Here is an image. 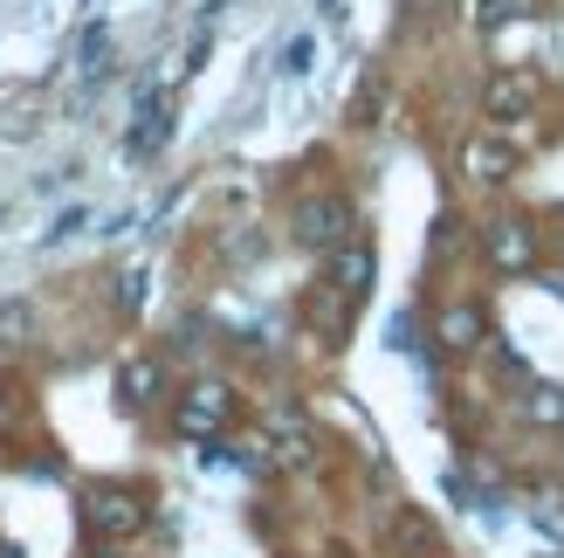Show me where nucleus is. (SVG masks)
Masks as SVG:
<instances>
[{
  "label": "nucleus",
  "instance_id": "1",
  "mask_svg": "<svg viewBox=\"0 0 564 558\" xmlns=\"http://www.w3.org/2000/svg\"><path fill=\"white\" fill-rule=\"evenodd\" d=\"M152 524V504L145 490H124V483H97L83 490V532H90L97 545H124Z\"/></svg>",
  "mask_w": 564,
  "mask_h": 558
},
{
  "label": "nucleus",
  "instance_id": "2",
  "mask_svg": "<svg viewBox=\"0 0 564 558\" xmlns=\"http://www.w3.org/2000/svg\"><path fill=\"white\" fill-rule=\"evenodd\" d=\"M290 228H296V242L303 248H345L351 242V228H358V207L345 201V193H310V201H296V214H290Z\"/></svg>",
  "mask_w": 564,
  "mask_h": 558
},
{
  "label": "nucleus",
  "instance_id": "3",
  "mask_svg": "<svg viewBox=\"0 0 564 558\" xmlns=\"http://www.w3.org/2000/svg\"><path fill=\"white\" fill-rule=\"evenodd\" d=\"M228 421H235V386L228 379H193L180 394V407H173V428L186 441H214Z\"/></svg>",
  "mask_w": 564,
  "mask_h": 558
},
{
  "label": "nucleus",
  "instance_id": "4",
  "mask_svg": "<svg viewBox=\"0 0 564 558\" xmlns=\"http://www.w3.org/2000/svg\"><path fill=\"white\" fill-rule=\"evenodd\" d=\"M482 248H489V269L496 276H523L530 262H538V228H530L523 214H502V221H489Z\"/></svg>",
  "mask_w": 564,
  "mask_h": 558
},
{
  "label": "nucleus",
  "instance_id": "5",
  "mask_svg": "<svg viewBox=\"0 0 564 558\" xmlns=\"http://www.w3.org/2000/svg\"><path fill=\"white\" fill-rule=\"evenodd\" d=\"M434 339H441V352H482L489 345V311L475 297L447 303V311L434 318Z\"/></svg>",
  "mask_w": 564,
  "mask_h": 558
},
{
  "label": "nucleus",
  "instance_id": "6",
  "mask_svg": "<svg viewBox=\"0 0 564 558\" xmlns=\"http://www.w3.org/2000/svg\"><path fill=\"white\" fill-rule=\"evenodd\" d=\"M530 104H538V76H530V69H496V76H489L482 110H489L496 125H517V118H530Z\"/></svg>",
  "mask_w": 564,
  "mask_h": 558
},
{
  "label": "nucleus",
  "instance_id": "7",
  "mask_svg": "<svg viewBox=\"0 0 564 558\" xmlns=\"http://www.w3.org/2000/svg\"><path fill=\"white\" fill-rule=\"evenodd\" d=\"M372 276H379L372 242H345V248H330V276H324V283L345 297V303H358L365 290H372Z\"/></svg>",
  "mask_w": 564,
  "mask_h": 558
},
{
  "label": "nucleus",
  "instance_id": "8",
  "mask_svg": "<svg viewBox=\"0 0 564 558\" xmlns=\"http://www.w3.org/2000/svg\"><path fill=\"white\" fill-rule=\"evenodd\" d=\"M462 165H468V180L502 186V180L517 173V146H502V138H468V146H462Z\"/></svg>",
  "mask_w": 564,
  "mask_h": 558
},
{
  "label": "nucleus",
  "instance_id": "9",
  "mask_svg": "<svg viewBox=\"0 0 564 558\" xmlns=\"http://www.w3.org/2000/svg\"><path fill=\"white\" fill-rule=\"evenodd\" d=\"M118 394H124V407H152L165 394V366L159 358H131V366L118 373Z\"/></svg>",
  "mask_w": 564,
  "mask_h": 558
},
{
  "label": "nucleus",
  "instance_id": "10",
  "mask_svg": "<svg viewBox=\"0 0 564 558\" xmlns=\"http://www.w3.org/2000/svg\"><path fill=\"white\" fill-rule=\"evenodd\" d=\"M523 421L530 428H564V386L557 379H530L523 386Z\"/></svg>",
  "mask_w": 564,
  "mask_h": 558
},
{
  "label": "nucleus",
  "instance_id": "11",
  "mask_svg": "<svg viewBox=\"0 0 564 558\" xmlns=\"http://www.w3.org/2000/svg\"><path fill=\"white\" fill-rule=\"evenodd\" d=\"M165 131H173V104H165V97H152V104H145V125H138V131L124 138V152H131V159L159 152V146H165Z\"/></svg>",
  "mask_w": 564,
  "mask_h": 558
},
{
  "label": "nucleus",
  "instance_id": "12",
  "mask_svg": "<svg viewBox=\"0 0 564 558\" xmlns=\"http://www.w3.org/2000/svg\"><path fill=\"white\" fill-rule=\"evenodd\" d=\"M530 8H538V0H482V8H475V28H482V35H496V28L523 21Z\"/></svg>",
  "mask_w": 564,
  "mask_h": 558
},
{
  "label": "nucleus",
  "instance_id": "13",
  "mask_svg": "<svg viewBox=\"0 0 564 558\" xmlns=\"http://www.w3.org/2000/svg\"><path fill=\"white\" fill-rule=\"evenodd\" d=\"M392 545H400V551H427V545H434L427 517H400V524H392Z\"/></svg>",
  "mask_w": 564,
  "mask_h": 558
},
{
  "label": "nucleus",
  "instance_id": "14",
  "mask_svg": "<svg viewBox=\"0 0 564 558\" xmlns=\"http://www.w3.org/2000/svg\"><path fill=\"white\" fill-rule=\"evenodd\" d=\"M28 339V303H8L0 311V345H21Z\"/></svg>",
  "mask_w": 564,
  "mask_h": 558
},
{
  "label": "nucleus",
  "instance_id": "15",
  "mask_svg": "<svg viewBox=\"0 0 564 558\" xmlns=\"http://www.w3.org/2000/svg\"><path fill=\"white\" fill-rule=\"evenodd\" d=\"M138 303H145V269L118 276V311H138Z\"/></svg>",
  "mask_w": 564,
  "mask_h": 558
},
{
  "label": "nucleus",
  "instance_id": "16",
  "mask_svg": "<svg viewBox=\"0 0 564 558\" xmlns=\"http://www.w3.org/2000/svg\"><path fill=\"white\" fill-rule=\"evenodd\" d=\"M455 228H462L455 214H441V221H434V256H447V248H455Z\"/></svg>",
  "mask_w": 564,
  "mask_h": 558
},
{
  "label": "nucleus",
  "instance_id": "17",
  "mask_svg": "<svg viewBox=\"0 0 564 558\" xmlns=\"http://www.w3.org/2000/svg\"><path fill=\"white\" fill-rule=\"evenodd\" d=\"M282 69H310V35H296L290 49H282Z\"/></svg>",
  "mask_w": 564,
  "mask_h": 558
},
{
  "label": "nucleus",
  "instance_id": "18",
  "mask_svg": "<svg viewBox=\"0 0 564 558\" xmlns=\"http://www.w3.org/2000/svg\"><path fill=\"white\" fill-rule=\"evenodd\" d=\"M90 558H124V551H118V545H104V551H90Z\"/></svg>",
  "mask_w": 564,
  "mask_h": 558
},
{
  "label": "nucleus",
  "instance_id": "19",
  "mask_svg": "<svg viewBox=\"0 0 564 558\" xmlns=\"http://www.w3.org/2000/svg\"><path fill=\"white\" fill-rule=\"evenodd\" d=\"M0 558H21V551H14V545H0Z\"/></svg>",
  "mask_w": 564,
  "mask_h": 558
},
{
  "label": "nucleus",
  "instance_id": "20",
  "mask_svg": "<svg viewBox=\"0 0 564 558\" xmlns=\"http://www.w3.org/2000/svg\"><path fill=\"white\" fill-rule=\"evenodd\" d=\"M538 558H564V551H538Z\"/></svg>",
  "mask_w": 564,
  "mask_h": 558
}]
</instances>
